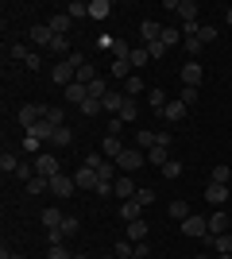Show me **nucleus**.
I'll return each instance as SVG.
<instances>
[{
	"label": "nucleus",
	"instance_id": "obj_1",
	"mask_svg": "<svg viewBox=\"0 0 232 259\" xmlns=\"http://www.w3.org/2000/svg\"><path fill=\"white\" fill-rule=\"evenodd\" d=\"M178 232L182 236H190V240H205L209 236V217H198V213H190L182 225H178Z\"/></svg>",
	"mask_w": 232,
	"mask_h": 259
},
{
	"label": "nucleus",
	"instance_id": "obj_2",
	"mask_svg": "<svg viewBox=\"0 0 232 259\" xmlns=\"http://www.w3.org/2000/svg\"><path fill=\"white\" fill-rule=\"evenodd\" d=\"M116 166H120V174H135L140 166H147V151H140V147H124L120 159H116Z\"/></svg>",
	"mask_w": 232,
	"mask_h": 259
},
{
	"label": "nucleus",
	"instance_id": "obj_3",
	"mask_svg": "<svg viewBox=\"0 0 232 259\" xmlns=\"http://www.w3.org/2000/svg\"><path fill=\"white\" fill-rule=\"evenodd\" d=\"M47 108H51V105H43V101H39V105H20L16 120H20L23 132H27V128H35V124H43V120H47Z\"/></svg>",
	"mask_w": 232,
	"mask_h": 259
},
{
	"label": "nucleus",
	"instance_id": "obj_4",
	"mask_svg": "<svg viewBox=\"0 0 232 259\" xmlns=\"http://www.w3.org/2000/svg\"><path fill=\"white\" fill-rule=\"evenodd\" d=\"M178 77H182V85H190V89H198L201 85V77H205V70H201V62L198 58H190L182 70H178Z\"/></svg>",
	"mask_w": 232,
	"mask_h": 259
},
{
	"label": "nucleus",
	"instance_id": "obj_5",
	"mask_svg": "<svg viewBox=\"0 0 232 259\" xmlns=\"http://www.w3.org/2000/svg\"><path fill=\"white\" fill-rule=\"evenodd\" d=\"M74 77H77V70H74V62H70V58H62V62L55 66V70H51V81H55V85H74Z\"/></svg>",
	"mask_w": 232,
	"mask_h": 259
},
{
	"label": "nucleus",
	"instance_id": "obj_6",
	"mask_svg": "<svg viewBox=\"0 0 232 259\" xmlns=\"http://www.w3.org/2000/svg\"><path fill=\"white\" fill-rule=\"evenodd\" d=\"M74 190H77V182L70 178V174H55V178H51V194L55 197H70Z\"/></svg>",
	"mask_w": 232,
	"mask_h": 259
},
{
	"label": "nucleus",
	"instance_id": "obj_7",
	"mask_svg": "<svg viewBox=\"0 0 232 259\" xmlns=\"http://www.w3.org/2000/svg\"><path fill=\"white\" fill-rule=\"evenodd\" d=\"M74 182H77V190H97V170H93V166H77L74 170Z\"/></svg>",
	"mask_w": 232,
	"mask_h": 259
},
{
	"label": "nucleus",
	"instance_id": "obj_8",
	"mask_svg": "<svg viewBox=\"0 0 232 259\" xmlns=\"http://www.w3.org/2000/svg\"><path fill=\"white\" fill-rule=\"evenodd\" d=\"M120 151H124V140H120V136H105V140H101V155H105L109 162L120 159Z\"/></svg>",
	"mask_w": 232,
	"mask_h": 259
},
{
	"label": "nucleus",
	"instance_id": "obj_9",
	"mask_svg": "<svg viewBox=\"0 0 232 259\" xmlns=\"http://www.w3.org/2000/svg\"><path fill=\"white\" fill-rule=\"evenodd\" d=\"M35 174H39V178H55V174H62V170H58V159H55V155H39V159H35Z\"/></svg>",
	"mask_w": 232,
	"mask_h": 259
},
{
	"label": "nucleus",
	"instance_id": "obj_10",
	"mask_svg": "<svg viewBox=\"0 0 232 259\" xmlns=\"http://www.w3.org/2000/svg\"><path fill=\"white\" fill-rule=\"evenodd\" d=\"M112 190H116V197H124V201H132L140 190H135V182H132V174H120L116 182H112Z\"/></svg>",
	"mask_w": 232,
	"mask_h": 259
},
{
	"label": "nucleus",
	"instance_id": "obj_11",
	"mask_svg": "<svg viewBox=\"0 0 232 259\" xmlns=\"http://www.w3.org/2000/svg\"><path fill=\"white\" fill-rule=\"evenodd\" d=\"M186 112H190V108H186V105H182V101L174 97V101H170V105L163 108V120H166V124H182V120H186Z\"/></svg>",
	"mask_w": 232,
	"mask_h": 259
},
{
	"label": "nucleus",
	"instance_id": "obj_12",
	"mask_svg": "<svg viewBox=\"0 0 232 259\" xmlns=\"http://www.w3.org/2000/svg\"><path fill=\"white\" fill-rule=\"evenodd\" d=\"M205 201L221 209L224 201H228V186H217V182H209V186H205Z\"/></svg>",
	"mask_w": 232,
	"mask_h": 259
},
{
	"label": "nucleus",
	"instance_id": "obj_13",
	"mask_svg": "<svg viewBox=\"0 0 232 259\" xmlns=\"http://www.w3.org/2000/svg\"><path fill=\"white\" fill-rule=\"evenodd\" d=\"M224 232H228V213L217 209V213L209 217V236H224Z\"/></svg>",
	"mask_w": 232,
	"mask_h": 259
},
{
	"label": "nucleus",
	"instance_id": "obj_14",
	"mask_svg": "<svg viewBox=\"0 0 232 259\" xmlns=\"http://www.w3.org/2000/svg\"><path fill=\"white\" fill-rule=\"evenodd\" d=\"M101 105H105V112L120 116V112H124V105H128V97H124V93H112V89H109V97L101 101Z\"/></svg>",
	"mask_w": 232,
	"mask_h": 259
},
{
	"label": "nucleus",
	"instance_id": "obj_15",
	"mask_svg": "<svg viewBox=\"0 0 232 259\" xmlns=\"http://www.w3.org/2000/svg\"><path fill=\"white\" fill-rule=\"evenodd\" d=\"M31 43H39V47H51V43H55V31H51L47 23H35V27H31Z\"/></svg>",
	"mask_w": 232,
	"mask_h": 259
},
{
	"label": "nucleus",
	"instance_id": "obj_16",
	"mask_svg": "<svg viewBox=\"0 0 232 259\" xmlns=\"http://www.w3.org/2000/svg\"><path fill=\"white\" fill-rule=\"evenodd\" d=\"M120 217L128 221V225H132V221H144V205L132 197V201H124V205H120Z\"/></svg>",
	"mask_w": 232,
	"mask_h": 259
},
{
	"label": "nucleus",
	"instance_id": "obj_17",
	"mask_svg": "<svg viewBox=\"0 0 232 259\" xmlns=\"http://www.w3.org/2000/svg\"><path fill=\"white\" fill-rule=\"evenodd\" d=\"M140 35H144V43L151 47V43H159V35H163V27H159L155 20H144V23H140Z\"/></svg>",
	"mask_w": 232,
	"mask_h": 259
},
{
	"label": "nucleus",
	"instance_id": "obj_18",
	"mask_svg": "<svg viewBox=\"0 0 232 259\" xmlns=\"http://www.w3.org/2000/svg\"><path fill=\"white\" fill-rule=\"evenodd\" d=\"M89 16H93V20H109L112 16V0H89Z\"/></svg>",
	"mask_w": 232,
	"mask_h": 259
},
{
	"label": "nucleus",
	"instance_id": "obj_19",
	"mask_svg": "<svg viewBox=\"0 0 232 259\" xmlns=\"http://www.w3.org/2000/svg\"><path fill=\"white\" fill-rule=\"evenodd\" d=\"M198 0H182V4H178V16H182V23H198Z\"/></svg>",
	"mask_w": 232,
	"mask_h": 259
},
{
	"label": "nucleus",
	"instance_id": "obj_20",
	"mask_svg": "<svg viewBox=\"0 0 232 259\" xmlns=\"http://www.w3.org/2000/svg\"><path fill=\"white\" fill-rule=\"evenodd\" d=\"M140 93H147V85H144V77H140V74H132V77H128V81H124V97H140Z\"/></svg>",
	"mask_w": 232,
	"mask_h": 259
},
{
	"label": "nucleus",
	"instance_id": "obj_21",
	"mask_svg": "<svg viewBox=\"0 0 232 259\" xmlns=\"http://www.w3.org/2000/svg\"><path fill=\"white\" fill-rule=\"evenodd\" d=\"M47 27H51L55 35H66L70 31V16H66V12H55V16L47 20Z\"/></svg>",
	"mask_w": 232,
	"mask_h": 259
},
{
	"label": "nucleus",
	"instance_id": "obj_22",
	"mask_svg": "<svg viewBox=\"0 0 232 259\" xmlns=\"http://www.w3.org/2000/svg\"><path fill=\"white\" fill-rule=\"evenodd\" d=\"M147 162H151V166H159V170H163L166 162H170V155H166V147H163V143H155L151 151H147Z\"/></svg>",
	"mask_w": 232,
	"mask_h": 259
},
{
	"label": "nucleus",
	"instance_id": "obj_23",
	"mask_svg": "<svg viewBox=\"0 0 232 259\" xmlns=\"http://www.w3.org/2000/svg\"><path fill=\"white\" fill-rule=\"evenodd\" d=\"M155 143H159V132H135V147H140V151H151Z\"/></svg>",
	"mask_w": 232,
	"mask_h": 259
},
{
	"label": "nucleus",
	"instance_id": "obj_24",
	"mask_svg": "<svg viewBox=\"0 0 232 259\" xmlns=\"http://www.w3.org/2000/svg\"><path fill=\"white\" fill-rule=\"evenodd\" d=\"M132 43H124V39H112V58H120V62H132Z\"/></svg>",
	"mask_w": 232,
	"mask_h": 259
},
{
	"label": "nucleus",
	"instance_id": "obj_25",
	"mask_svg": "<svg viewBox=\"0 0 232 259\" xmlns=\"http://www.w3.org/2000/svg\"><path fill=\"white\" fill-rule=\"evenodd\" d=\"M159 43L170 51V47H178L182 43V27H163V35H159Z\"/></svg>",
	"mask_w": 232,
	"mask_h": 259
},
{
	"label": "nucleus",
	"instance_id": "obj_26",
	"mask_svg": "<svg viewBox=\"0 0 232 259\" xmlns=\"http://www.w3.org/2000/svg\"><path fill=\"white\" fill-rule=\"evenodd\" d=\"M147 101H151V108H155V112H159V116H163V108L170 105V97H166L163 89H147Z\"/></svg>",
	"mask_w": 232,
	"mask_h": 259
},
{
	"label": "nucleus",
	"instance_id": "obj_27",
	"mask_svg": "<svg viewBox=\"0 0 232 259\" xmlns=\"http://www.w3.org/2000/svg\"><path fill=\"white\" fill-rule=\"evenodd\" d=\"M170 217H174L178 225L190 217V201H186V197H174V201H170Z\"/></svg>",
	"mask_w": 232,
	"mask_h": 259
},
{
	"label": "nucleus",
	"instance_id": "obj_28",
	"mask_svg": "<svg viewBox=\"0 0 232 259\" xmlns=\"http://www.w3.org/2000/svg\"><path fill=\"white\" fill-rule=\"evenodd\" d=\"M128 240H132V244H144L147 240V221H132V225H128Z\"/></svg>",
	"mask_w": 232,
	"mask_h": 259
},
{
	"label": "nucleus",
	"instance_id": "obj_29",
	"mask_svg": "<svg viewBox=\"0 0 232 259\" xmlns=\"http://www.w3.org/2000/svg\"><path fill=\"white\" fill-rule=\"evenodd\" d=\"M27 194H31V197H39V194H51V178H39V174H35L31 182H27Z\"/></svg>",
	"mask_w": 232,
	"mask_h": 259
},
{
	"label": "nucleus",
	"instance_id": "obj_30",
	"mask_svg": "<svg viewBox=\"0 0 232 259\" xmlns=\"http://www.w3.org/2000/svg\"><path fill=\"white\" fill-rule=\"evenodd\" d=\"M51 143H55V147H70V143H74V132H70L66 124H62V128H55V136H51Z\"/></svg>",
	"mask_w": 232,
	"mask_h": 259
},
{
	"label": "nucleus",
	"instance_id": "obj_31",
	"mask_svg": "<svg viewBox=\"0 0 232 259\" xmlns=\"http://www.w3.org/2000/svg\"><path fill=\"white\" fill-rule=\"evenodd\" d=\"M39 221H43V228H58L62 221H66V213H58V209H43V217H39Z\"/></svg>",
	"mask_w": 232,
	"mask_h": 259
},
{
	"label": "nucleus",
	"instance_id": "obj_32",
	"mask_svg": "<svg viewBox=\"0 0 232 259\" xmlns=\"http://www.w3.org/2000/svg\"><path fill=\"white\" fill-rule=\"evenodd\" d=\"M147 62H151V51H147V47H135L132 51V70H144Z\"/></svg>",
	"mask_w": 232,
	"mask_h": 259
},
{
	"label": "nucleus",
	"instance_id": "obj_33",
	"mask_svg": "<svg viewBox=\"0 0 232 259\" xmlns=\"http://www.w3.org/2000/svg\"><path fill=\"white\" fill-rule=\"evenodd\" d=\"M209 182H217V186H228V182H232V166H213Z\"/></svg>",
	"mask_w": 232,
	"mask_h": 259
},
{
	"label": "nucleus",
	"instance_id": "obj_34",
	"mask_svg": "<svg viewBox=\"0 0 232 259\" xmlns=\"http://www.w3.org/2000/svg\"><path fill=\"white\" fill-rule=\"evenodd\" d=\"M112 255H116V259H135V244H132V240H120V244L112 248Z\"/></svg>",
	"mask_w": 232,
	"mask_h": 259
},
{
	"label": "nucleus",
	"instance_id": "obj_35",
	"mask_svg": "<svg viewBox=\"0 0 232 259\" xmlns=\"http://www.w3.org/2000/svg\"><path fill=\"white\" fill-rule=\"evenodd\" d=\"M112 77H124V81H128V77H132V62H120V58H112V70H109Z\"/></svg>",
	"mask_w": 232,
	"mask_h": 259
},
{
	"label": "nucleus",
	"instance_id": "obj_36",
	"mask_svg": "<svg viewBox=\"0 0 232 259\" xmlns=\"http://www.w3.org/2000/svg\"><path fill=\"white\" fill-rule=\"evenodd\" d=\"M66 16H70V20H81V16H89V4H85V0H70Z\"/></svg>",
	"mask_w": 232,
	"mask_h": 259
},
{
	"label": "nucleus",
	"instance_id": "obj_37",
	"mask_svg": "<svg viewBox=\"0 0 232 259\" xmlns=\"http://www.w3.org/2000/svg\"><path fill=\"white\" fill-rule=\"evenodd\" d=\"M0 170H4V174H16V170H20V159H16L12 151H4V155H0Z\"/></svg>",
	"mask_w": 232,
	"mask_h": 259
},
{
	"label": "nucleus",
	"instance_id": "obj_38",
	"mask_svg": "<svg viewBox=\"0 0 232 259\" xmlns=\"http://www.w3.org/2000/svg\"><path fill=\"white\" fill-rule=\"evenodd\" d=\"M101 112H105V105H101L97 97H89L85 105H81V116H89V120H93V116H101Z\"/></svg>",
	"mask_w": 232,
	"mask_h": 259
},
{
	"label": "nucleus",
	"instance_id": "obj_39",
	"mask_svg": "<svg viewBox=\"0 0 232 259\" xmlns=\"http://www.w3.org/2000/svg\"><path fill=\"white\" fill-rule=\"evenodd\" d=\"M51 51H55V54H62V58H70V54H74V51H70V39H66V35H55Z\"/></svg>",
	"mask_w": 232,
	"mask_h": 259
},
{
	"label": "nucleus",
	"instance_id": "obj_40",
	"mask_svg": "<svg viewBox=\"0 0 232 259\" xmlns=\"http://www.w3.org/2000/svg\"><path fill=\"white\" fill-rule=\"evenodd\" d=\"M39 143H43V140H39V136H31V132H23L20 147H23V151H31V155H39Z\"/></svg>",
	"mask_w": 232,
	"mask_h": 259
},
{
	"label": "nucleus",
	"instance_id": "obj_41",
	"mask_svg": "<svg viewBox=\"0 0 232 259\" xmlns=\"http://www.w3.org/2000/svg\"><path fill=\"white\" fill-rule=\"evenodd\" d=\"M8 54H12V58H16V62H27V58H31V51H27V43H12V47H8Z\"/></svg>",
	"mask_w": 232,
	"mask_h": 259
},
{
	"label": "nucleus",
	"instance_id": "obj_42",
	"mask_svg": "<svg viewBox=\"0 0 232 259\" xmlns=\"http://www.w3.org/2000/svg\"><path fill=\"white\" fill-rule=\"evenodd\" d=\"M120 120L124 124H132V120H140V105H135L132 97H128V105H124V112H120Z\"/></svg>",
	"mask_w": 232,
	"mask_h": 259
},
{
	"label": "nucleus",
	"instance_id": "obj_43",
	"mask_svg": "<svg viewBox=\"0 0 232 259\" xmlns=\"http://www.w3.org/2000/svg\"><path fill=\"white\" fill-rule=\"evenodd\" d=\"M198 39H201L205 47H209L213 39H217V27H213V23H201V27H198Z\"/></svg>",
	"mask_w": 232,
	"mask_h": 259
},
{
	"label": "nucleus",
	"instance_id": "obj_44",
	"mask_svg": "<svg viewBox=\"0 0 232 259\" xmlns=\"http://www.w3.org/2000/svg\"><path fill=\"white\" fill-rule=\"evenodd\" d=\"M58 228H62L66 236H77V228H81V221H77V217L70 213V217H66V221H62V225H58Z\"/></svg>",
	"mask_w": 232,
	"mask_h": 259
},
{
	"label": "nucleus",
	"instance_id": "obj_45",
	"mask_svg": "<svg viewBox=\"0 0 232 259\" xmlns=\"http://www.w3.org/2000/svg\"><path fill=\"white\" fill-rule=\"evenodd\" d=\"M182 47H186V54H190V58H198V54H201V47H205V43H201L198 35H194V39H182Z\"/></svg>",
	"mask_w": 232,
	"mask_h": 259
},
{
	"label": "nucleus",
	"instance_id": "obj_46",
	"mask_svg": "<svg viewBox=\"0 0 232 259\" xmlns=\"http://www.w3.org/2000/svg\"><path fill=\"white\" fill-rule=\"evenodd\" d=\"M47 259H74L66 251V244H51V248H47Z\"/></svg>",
	"mask_w": 232,
	"mask_h": 259
},
{
	"label": "nucleus",
	"instance_id": "obj_47",
	"mask_svg": "<svg viewBox=\"0 0 232 259\" xmlns=\"http://www.w3.org/2000/svg\"><path fill=\"white\" fill-rule=\"evenodd\" d=\"M47 124H51V128H62V108H58V105L47 108Z\"/></svg>",
	"mask_w": 232,
	"mask_h": 259
},
{
	"label": "nucleus",
	"instance_id": "obj_48",
	"mask_svg": "<svg viewBox=\"0 0 232 259\" xmlns=\"http://www.w3.org/2000/svg\"><path fill=\"white\" fill-rule=\"evenodd\" d=\"M178 101H182V105H198V89H190V85H182V93H178Z\"/></svg>",
	"mask_w": 232,
	"mask_h": 259
},
{
	"label": "nucleus",
	"instance_id": "obj_49",
	"mask_svg": "<svg viewBox=\"0 0 232 259\" xmlns=\"http://www.w3.org/2000/svg\"><path fill=\"white\" fill-rule=\"evenodd\" d=\"M27 132H31V136H39V140H51V136H55V128H51L47 120H43V124H35V128H27Z\"/></svg>",
	"mask_w": 232,
	"mask_h": 259
},
{
	"label": "nucleus",
	"instance_id": "obj_50",
	"mask_svg": "<svg viewBox=\"0 0 232 259\" xmlns=\"http://www.w3.org/2000/svg\"><path fill=\"white\" fill-rule=\"evenodd\" d=\"M135 201H140V205H151V201H155V190H151V186H140Z\"/></svg>",
	"mask_w": 232,
	"mask_h": 259
},
{
	"label": "nucleus",
	"instance_id": "obj_51",
	"mask_svg": "<svg viewBox=\"0 0 232 259\" xmlns=\"http://www.w3.org/2000/svg\"><path fill=\"white\" fill-rule=\"evenodd\" d=\"M178 174H182V162H178V159H170V162L163 166V178H178Z\"/></svg>",
	"mask_w": 232,
	"mask_h": 259
},
{
	"label": "nucleus",
	"instance_id": "obj_52",
	"mask_svg": "<svg viewBox=\"0 0 232 259\" xmlns=\"http://www.w3.org/2000/svg\"><path fill=\"white\" fill-rule=\"evenodd\" d=\"M47 240H51V244H66V232H62V228H47Z\"/></svg>",
	"mask_w": 232,
	"mask_h": 259
},
{
	"label": "nucleus",
	"instance_id": "obj_53",
	"mask_svg": "<svg viewBox=\"0 0 232 259\" xmlns=\"http://www.w3.org/2000/svg\"><path fill=\"white\" fill-rule=\"evenodd\" d=\"M93 194H97V197H109V194H116V190H112V182H97V190H93Z\"/></svg>",
	"mask_w": 232,
	"mask_h": 259
},
{
	"label": "nucleus",
	"instance_id": "obj_54",
	"mask_svg": "<svg viewBox=\"0 0 232 259\" xmlns=\"http://www.w3.org/2000/svg\"><path fill=\"white\" fill-rule=\"evenodd\" d=\"M120 128H124V120L112 116V120H109V136H120Z\"/></svg>",
	"mask_w": 232,
	"mask_h": 259
},
{
	"label": "nucleus",
	"instance_id": "obj_55",
	"mask_svg": "<svg viewBox=\"0 0 232 259\" xmlns=\"http://www.w3.org/2000/svg\"><path fill=\"white\" fill-rule=\"evenodd\" d=\"M147 51H151V58H166V47H163V43H151Z\"/></svg>",
	"mask_w": 232,
	"mask_h": 259
},
{
	"label": "nucleus",
	"instance_id": "obj_56",
	"mask_svg": "<svg viewBox=\"0 0 232 259\" xmlns=\"http://www.w3.org/2000/svg\"><path fill=\"white\" fill-rule=\"evenodd\" d=\"M23 66H27V70H43V58H39V54H31V58H27Z\"/></svg>",
	"mask_w": 232,
	"mask_h": 259
},
{
	"label": "nucleus",
	"instance_id": "obj_57",
	"mask_svg": "<svg viewBox=\"0 0 232 259\" xmlns=\"http://www.w3.org/2000/svg\"><path fill=\"white\" fill-rule=\"evenodd\" d=\"M135 255L147 259V255H151V244H147V240H144V244H135Z\"/></svg>",
	"mask_w": 232,
	"mask_h": 259
},
{
	"label": "nucleus",
	"instance_id": "obj_58",
	"mask_svg": "<svg viewBox=\"0 0 232 259\" xmlns=\"http://www.w3.org/2000/svg\"><path fill=\"white\" fill-rule=\"evenodd\" d=\"M0 259H23V255H16V251H8V248H4V251H0Z\"/></svg>",
	"mask_w": 232,
	"mask_h": 259
},
{
	"label": "nucleus",
	"instance_id": "obj_59",
	"mask_svg": "<svg viewBox=\"0 0 232 259\" xmlns=\"http://www.w3.org/2000/svg\"><path fill=\"white\" fill-rule=\"evenodd\" d=\"M74 259H93V255H85V251H77V255H74Z\"/></svg>",
	"mask_w": 232,
	"mask_h": 259
},
{
	"label": "nucleus",
	"instance_id": "obj_60",
	"mask_svg": "<svg viewBox=\"0 0 232 259\" xmlns=\"http://www.w3.org/2000/svg\"><path fill=\"white\" fill-rule=\"evenodd\" d=\"M194 259H217V255H209V251H205V255H194Z\"/></svg>",
	"mask_w": 232,
	"mask_h": 259
},
{
	"label": "nucleus",
	"instance_id": "obj_61",
	"mask_svg": "<svg viewBox=\"0 0 232 259\" xmlns=\"http://www.w3.org/2000/svg\"><path fill=\"white\" fill-rule=\"evenodd\" d=\"M228 27H232V8H228Z\"/></svg>",
	"mask_w": 232,
	"mask_h": 259
},
{
	"label": "nucleus",
	"instance_id": "obj_62",
	"mask_svg": "<svg viewBox=\"0 0 232 259\" xmlns=\"http://www.w3.org/2000/svg\"><path fill=\"white\" fill-rule=\"evenodd\" d=\"M101 259H116V255H101Z\"/></svg>",
	"mask_w": 232,
	"mask_h": 259
},
{
	"label": "nucleus",
	"instance_id": "obj_63",
	"mask_svg": "<svg viewBox=\"0 0 232 259\" xmlns=\"http://www.w3.org/2000/svg\"><path fill=\"white\" fill-rule=\"evenodd\" d=\"M217 259H232V255H217Z\"/></svg>",
	"mask_w": 232,
	"mask_h": 259
},
{
	"label": "nucleus",
	"instance_id": "obj_64",
	"mask_svg": "<svg viewBox=\"0 0 232 259\" xmlns=\"http://www.w3.org/2000/svg\"><path fill=\"white\" fill-rule=\"evenodd\" d=\"M135 259H140V255H135Z\"/></svg>",
	"mask_w": 232,
	"mask_h": 259
}]
</instances>
